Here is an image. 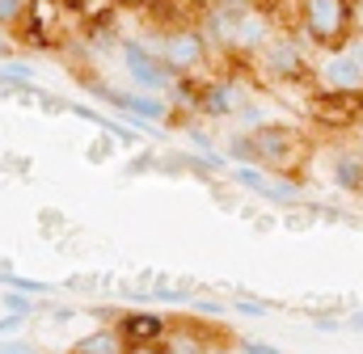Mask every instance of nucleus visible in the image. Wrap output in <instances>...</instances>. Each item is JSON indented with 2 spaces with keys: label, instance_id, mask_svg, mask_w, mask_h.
<instances>
[{
  "label": "nucleus",
  "instance_id": "1",
  "mask_svg": "<svg viewBox=\"0 0 363 354\" xmlns=\"http://www.w3.org/2000/svg\"><path fill=\"white\" fill-rule=\"evenodd\" d=\"M250 152H254V169L262 173H296L300 161L308 156V139L300 135V127L287 122H267L250 135Z\"/></svg>",
  "mask_w": 363,
  "mask_h": 354
},
{
  "label": "nucleus",
  "instance_id": "25",
  "mask_svg": "<svg viewBox=\"0 0 363 354\" xmlns=\"http://www.w3.org/2000/svg\"><path fill=\"white\" fill-rule=\"evenodd\" d=\"M110 4H118V8H144L148 0H110Z\"/></svg>",
  "mask_w": 363,
  "mask_h": 354
},
{
  "label": "nucleus",
  "instance_id": "9",
  "mask_svg": "<svg viewBox=\"0 0 363 354\" xmlns=\"http://www.w3.org/2000/svg\"><path fill=\"white\" fill-rule=\"evenodd\" d=\"M262 59H267V72H271L274 81H300V72H304V47L296 38L267 42Z\"/></svg>",
  "mask_w": 363,
  "mask_h": 354
},
{
  "label": "nucleus",
  "instance_id": "3",
  "mask_svg": "<svg viewBox=\"0 0 363 354\" xmlns=\"http://www.w3.org/2000/svg\"><path fill=\"white\" fill-rule=\"evenodd\" d=\"M123 68H127L131 85L144 88L148 97L169 93V88L182 81V76H174V72L165 68V59H161L152 47H144V42H123Z\"/></svg>",
  "mask_w": 363,
  "mask_h": 354
},
{
  "label": "nucleus",
  "instance_id": "8",
  "mask_svg": "<svg viewBox=\"0 0 363 354\" xmlns=\"http://www.w3.org/2000/svg\"><path fill=\"white\" fill-rule=\"evenodd\" d=\"M317 81H321L325 93H363V68L347 55V51H334V55L321 59Z\"/></svg>",
  "mask_w": 363,
  "mask_h": 354
},
{
  "label": "nucleus",
  "instance_id": "12",
  "mask_svg": "<svg viewBox=\"0 0 363 354\" xmlns=\"http://www.w3.org/2000/svg\"><path fill=\"white\" fill-rule=\"evenodd\" d=\"M0 304H4V312L26 316V321L38 312V299H30V295H21V291H4V295H0Z\"/></svg>",
  "mask_w": 363,
  "mask_h": 354
},
{
  "label": "nucleus",
  "instance_id": "20",
  "mask_svg": "<svg viewBox=\"0 0 363 354\" xmlns=\"http://www.w3.org/2000/svg\"><path fill=\"white\" fill-rule=\"evenodd\" d=\"M342 51H347V55H351V59H355V64H359V68H363V34H351Z\"/></svg>",
  "mask_w": 363,
  "mask_h": 354
},
{
  "label": "nucleus",
  "instance_id": "10",
  "mask_svg": "<svg viewBox=\"0 0 363 354\" xmlns=\"http://www.w3.org/2000/svg\"><path fill=\"white\" fill-rule=\"evenodd\" d=\"M330 181H334L338 190H347V194H363V152H351V148L334 152V161H330Z\"/></svg>",
  "mask_w": 363,
  "mask_h": 354
},
{
  "label": "nucleus",
  "instance_id": "6",
  "mask_svg": "<svg viewBox=\"0 0 363 354\" xmlns=\"http://www.w3.org/2000/svg\"><path fill=\"white\" fill-rule=\"evenodd\" d=\"M114 329H118L123 346H161V342L169 338L174 321L161 316V312H123Z\"/></svg>",
  "mask_w": 363,
  "mask_h": 354
},
{
  "label": "nucleus",
  "instance_id": "15",
  "mask_svg": "<svg viewBox=\"0 0 363 354\" xmlns=\"http://www.w3.org/2000/svg\"><path fill=\"white\" fill-rule=\"evenodd\" d=\"M190 308H194L199 316H224V312H228V304H224V299H211V295H194Z\"/></svg>",
  "mask_w": 363,
  "mask_h": 354
},
{
  "label": "nucleus",
  "instance_id": "13",
  "mask_svg": "<svg viewBox=\"0 0 363 354\" xmlns=\"http://www.w3.org/2000/svg\"><path fill=\"white\" fill-rule=\"evenodd\" d=\"M228 312H241V316H267V312H271V304H262V299H250V295H233Z\"/></svg>",
  "mask_w": 363,
  "mask_h": 354
},
{
  "label": "nucleus",
  "instance_id": "14",
  "mask_svg": "<svg viewBox=\"0 0 363 354\" xmlns=\"http://www.w3.org/2000/svg\"><path fill=\"white\" fill-rule=\"evenodd\" d=\"M26 4H30V0H0V30H9V25H21V17H26Z\"/></svg>",
  "mask_w": 363,
  "mask_h": 354
},
{
  "label": "nucleus",
  "instance_id": "4",
  "mask_svg": "<svg viewBox=\"0 0 363 354\" xmlns=\"http://www.w3.org/2000/svg\"><path fill=\"white\" fill-rule=\"evenodd\" d=\"M152 51L165 59V68H169L174 76H186L190 68L203 64V55H207V38L199 34V25H169Z\"/></svg>",
  "mask_w": 363,
  "mask_h": 354
},
{
  "label": "nucleus",
  "instance_id": "26",
  "mask_svg": "<svg viewBox=\"0 0 363 354\" xmlns=\"http://www.w3.org/2000/svg\"><path fill=\"white\" fill-rule=\"evenodd\" d=\"M207 354H237V350H207Z\"/></svg>",
  "mask_w": 363,
  "mask_h": 354
},
{
  "label": "nucleus",
  "instance_id": "17",
  "mask_svg": "<svg viewBox=\"0 0 363 354\" xmlns=\"http://www.w3.org/2000/svg\"><path fill=\"white\" fill-rule=\"evenodd\" d=\"M21 329H26V316H13V312H9V316H0V342L17 338Z\"/></svg>",
  "mask_w": 363,
  "mask_h": 354
},
{
  "label": "nucleus",
  "instance_id": "19",
  "mask_svg": "<svg viewBox=\"0 0 363 354\" xmlns=\"http://www.w3.org/2000/svg\"><path fill=\"white\" fill-rule=\"evenodd\" d=\"M313 325H317L321 333H342V316H338V312H321Z\"/></svg>",
  "mask_w": 363,
  "mask_h": 354
},
{
  "label": "nucleus",
  "instance_id": "27",
  "mask_svg": "<svg viewBox=\"0 0 363 354\" xmlns=\"http://www.w3.org/2000/svg\"><path fill=\"white\" fill-rule=\"evenodd\" d=\"M165 354H194V350H165Z\"/></svg>",
  "mask_w": 363,
  "mask_h": 354
},
{
  "label": "nucleus",
  "instance_id": "21",
  "mask_svg": "<svg viewBox=\"0 0 363 354\" xmlns=\"http://www.w3.org/2000/svg\"><path fill=\"white\" fill-rule=\"evenodd\" d=\"M72 316H77V308H68V304H55V308H51V321H55V325H68Z\"/></svg>",
  "mask_w": 363,
  "mask_h": 354
},
{
  "label": "nucleus",
  "instance_id": "24",
  "mask_svg": "<svg viewBox=\"0 0 363 354\" xmlns=\"http://www.w3.org/2000/svg\"><path fill=\"white\" fill-rule=\"evenodd\" d=\"M9 55H13V42H9V38H4V30H0V59H9Z\"/></svg>",
  "mask_w": 363,
  "mask_h": 354
},
{
  "label": "nucleus",
  "instance_id": "7",
  "mask_svg": "<svg viewBox=\"0 0 363 354\" xmlns=\"http://www.w3.org/2000/svg\"><path fill=\"white\" fill-rule=\"evenodd\" d=\"M233 181L258 198H271V202H296L300 198V185L291 177H274V173H262L254 165H233Z\"/></svg>",
  "mask_w": 363,
  "mask_h": 354
},
{
  "label": "nucleus",
  "instance_id": "28",
  "mask_svg": "<svg viewBox=\"0 0 363 354\" xmlns=\"http://www.w3.org/2000/svg\"><path fill=\"white\" fill-rule=\"evenodd\" d=\"M359 34H363V13H359Z\"/></svg>",
  "mask_w": 363,
  "mask_h": 354
},
{
  "label": "nucleus",
  "instance_id": "18",
  "mask_svg": "<svg viewBox=\"0 0 363 354\" xmlns=\"http://www.w3.org/2000/svg\"><path fill=\"white\" fill-rule=\"evenodd\" d=\"M0 354H38V346L26 338H9V342H0Z\"/></svg>",
  "mask_w": 363,
  "mask_h": 354
},
{
  "label": "nucleus",
  "instance_id": "16",
  "mask_svg": "<svg viewBox=\"0 0 363 354\" xmlns=\"http://www.w3.org/2000/svg\"><path fill=\"white\" fill-rule=\"evenodd\" d=\"M237 354H287V350H279L274 342H258V338H241V342H237Z\"/></svg>",
  "mask_w": 363,
  "mask_h": 354
},
{
  "label": "nucleus",
  "instance_id": "5",
  "mask_svg": "<svg viewBox=\"0 0 363 354\" xmlns=\"http://www.w3.org/2000/svg\"><path fill=\"white\" fill-rule=\"evenodd\" d=\"M308 114L325 131H351L363 122V93H325L321 88L308 97Z\"/></svg>",
  "mask_w": 363,
  "mask_h": 354
},
{
  "label": "nucleus",
  "instance_id": "11",
  "mask_svg": "<svg viewBox=\"0 0 363 354\" xmlns=\"http://www.w3.org/2000/svg\"><path fill=\"white\" fill-rule=\"evenodd\" d=\"M68 354H127V346H123L118 329H106V325H97L93 333H85V338H77V342H72V350H68Z\"/></svg>",
  "mask_w": 363,
  "mask_h": 354
},
{
  "label": "nucleus",
  "instance_id": "23",
  "mask_svg": "<svg viewBox=\"0 0 363 354\" xmlns=\"http://www.w3.org/2000/svg\"><path fill=\"white\" fill-rule=\"evenodd\" d=\"M127 354H165L161 346H127Z\"/></svg>",
  "mask_w": 363,
  "mask_h": 354
},
{
  "label": "nucleus",
  "instance_id": "2",
  "mask_svg": "<svg viewBox=\"0 0 363 354\" xmlns=\"http://www.w3.org/2000/svg\"><path fill=\"white\" fill-rule=\"evenodd\" d=\"M300 25H304L308 42L342 51L351 38V25H355V4L351 0H300Z\"/></svg>",
  "mask_w": 363,
  "mask_h": 354
},
{
  "label": "nucleus",
  "instance_id": "22",
  "mask_svg": "<svg viewBox=\"0 0 363 354\" xmlns=\"http://www.w3.org/2000/svg\"><path fill=\"white\" fill-rule=\"evenodd\" d=\"M342 329H351V333H363V308L355 312V316H347V321H342Z\"/></svg>",
  "mask_w": 363,
  "mask_h": 354
}]
</instances>
